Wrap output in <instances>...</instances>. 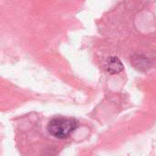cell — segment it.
I'll list each match as a JSON object with an SVG mask.
<instances>
[{"mask_svg":"<svg viewBox=\"0 0 156 156\" xmlns=\"http://www.w3.org/2000/svg\"><path fill=\"white\" fill-rule=\"evenodd\" d=\"M105 67H106L107 72L112 75L118 74L123 70V65L122 61L120 60V58L117 57H110L107 59Z\"/></svg>","mask_w":156,"mask_h":156,"instance_id":"2","label":"cell"},{"mask_svg":"<svg viewBox=\"0 0 156 156\" xmlns=\"http://www.w3.org/2000/svg\"><path fill=\"white\" fill-rule=\"evenodd\" d=\"M78 127V122L69 117H54L47 126L48 133L58 139H66Z\"/></svg>","mask_w":156,"mask_h":156,"instance_id":"1","label":"cell"}]
</instances>
